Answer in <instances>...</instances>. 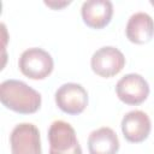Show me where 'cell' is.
Wrapping results in <instances>:
<instances>
[{"mask_svg": "<svg viewBox=\"0 0 154 154\" xmlns=\"http://www.w3.org/2000/svg\"><path fill=\"white\" fill-rule=\"evenodd\" d=\"M0 101L19 114H31L41 107V95L34 88L18 79H7L0 84Z\"/></svg>", "mask_w": 154, "mask_h": 154, "instance_id": "cell-1", "label": "cell"}, {"mask_svg": "<svg viewBox=\"0 0 154 154\" xmlns=\"http://www.w3.org/2000/svg\"><path fill=\"white\" fill-rule=\"evenodd\" d=\"M20 72L31 79H45L48 77L54 67L52 55L42 48L25 49L18 61Z\"/></svg>", "mask_w": 154, "mask_h": 154, "instance_id": "cell-2", "label": "cell"}, {"mask_svg": "<svg viewBox=\"0 0 154 154\" xmlns=\"http://www.w3.org/2000/svg\"><path fill=\"white\" fill-rule=\"evenodd\" d=\"M49 154H82L75 129L64 120H55L48 130Z\"/></svg>", "mask_w": 154, "mask_h": 154, "instance_id": "cell-3", "label": "cell"}, {"mask_svg": "<svg viewBox=\"0 0 154 154\" xmlns=\"http://www.w3.org/2000/svg\"><path fill=\"white\" fill-rule=\"evenodd\" d=\"M11 154H42L38 129L31 123L16 125L10 135Z\"/></svg>", "mask_w": 154, "mask_h": 154, "instance_id": "cell-4", "label": "cell"}, {"mask_svg": "<svg viewBox=\"0 0 154 154\" xmlns=\"http://www.w3.org/2000/svg\"><path fill=\"white\" fill-rule=\"evenodd\" d=\"M90 66L97 76L109 78L123 70L125 66V57L118 48L105 46L94 52L90 59Z\"/></svg>", "mask_w": 154, "mask_h": 154, "instance_id": "cell-5", "label": "cell"}, {"mask_svg": "<svg viewBox=\"0 0 154 154\" xmlns=\"http://www.w3.org/2000/svg\"><path fill=\"white\" fill-rule=\"evenodd\" d=\"M116 93L122 102L137 106L147 100L149 95V84L141 75L128 73L118 81Z\"/></svg>", "mask_w": 154, "mask_h": 154, "instance_id": "cell-6", "label": "cell"}, {"mask_svg": "<svg viewBox=\"0 0 154 154\" xmlns=\"http://www.w3.org/2000/svg\"><path fill=\"white\" fill-rule=\"evenodd\" d=\"M55 103L66 114H81L88 105V93L78 83H65L55 91Z\"/></svg>", "mask_w": 154, "mask_h": 154, "instance_id": "cell-7", "label": "cell"}, {"mask_svg": "<svg viewBox=\"0 0 154 154\" xmlns=\"http://www.w3.org/2000/svg\"><path fill=\"white\" fill-rule=\"evenodd\" d=\"M152 130V123L143 111L128 112L122 120V132L124 138L131 143H141L148 138Z\"/></svg>", "mask_w": 154, "mask_h": 154, "instance_id": "cell-8", "label": "cell"}, {"mask_svg": "<svg viewBox=\"0 0 154 154\" xmlns=\"http://www.w3.org/2000/svg\"><path fill=\"white\" fill-rule=\"evenodd\" d=\"M81 14L84 24L91 29L107 26L113 16V5L108 0H89L83 2Z\"/></svg>", "mask_w": 154, "mask_h": 154, "instance_id": "cell-9", "label": "cell"}, {"mask_svg": "<svg viewBox=\"0 0 154 154\" xmlns=\"http://www.w3.org/2000/svg\"><path fill=\"white\" fill-rule=\"evenodd\" d=\"M126 37L136 45L148 43L154 36V20L146 12L134 13L125 28Z\"/></svg>", "mask_w": 154, "mask_h": 154, "instance_id": "cell-10", "label": "cell"}, {"mask_svg": "<svg viewBox=\"0 0 154 154\" xmlns=\"http://www.w3.org/2000/svg\"><path fill=\"white\" fill-rule=\"evenodd\" d=\"M89 154H117L119 140L117 134L107 126H102L90 132L88 137Z\"/></svg>", "mask_w": 154, "mask_h": 154, "instance_id": "cell-11", "label": "cell"}, {"mask_svg": "<svg viewBox=\"0 0 154 154\" xmlns=\"http://www.w3.org/2000/svg\"><path fill=\"white\" fill-rule=\"evenodd\" d=\"M45 4H46L47 6L54 8V10H59V8H61V7L66 6V5H69L70 1H64V2H51V1H46Z\"/></svg>", "mask_w": 154, "mask_h": 154, "instance_id": "cell-12", "label": "cell"}, {"mask_svg": "<svg viewBox=\"0 0 154 154\" xmlns=\"http://www.w3.org/2000/svg\"><path fill=\"white\" fill-rule=\"evenodd\" d=\"M150 4H152V5H153V6H154V1H150Z\"/></svg>", "mask_w": 154, "mask_h": 154, "instance_id": "cell-13", "label": "cell"}]
</instances>
